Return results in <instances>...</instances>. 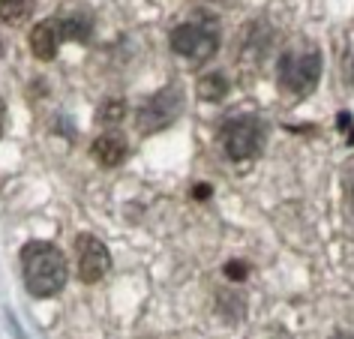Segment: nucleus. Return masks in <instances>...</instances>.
<instances>
[{
    "label": "nucleus",
    "mask_w": 354,
    "mask_h": 339,
    "mask_svg": "<svg viewBox=\"0 0 354 339\" xmlns=\"http://www.w3.org/2000/svg\"><path fill=\"white\" fill-rule=\"evenodd\" d=\"M21 276L33 297H55V294L64 291L69 280L66 258L55 244L30 240L21 249Z\"/></svg>",
    "instance_id": "obj_1"
},
{
    "label": "nucleus",
    "mask_w": 354,
    "mask_h": 339,
    "mask_svg": "<svg viewBox=\"0 0 354 339\" xmlns=\"http://www.w3.org/2000/svg\"><path fill=\"white\" fill-rule=\"evenodd\" d=\"M219 48V21L207 12H192L171 30V51L192 64H205Z\"/></svg>",
    "instance_id": "obj_2"
},
{
    "label": "nucleus",
    "mask_w": 354,
    "mask_h": 339,
    "mask_svg": "<svg viewBox=\"0 0 354 339\" xmlns=\"http://www.w3.org/2000/svg\"><path fill=\"white\" fill-rule=\"evenodd\" d=\"M322 78V51L315 46H297L282 51L279 57V87L295 96H306L315 91Z\"/></svg>",
    "instance_id": "obj_3"
},
{
    "label": "nucleus",
    "mask_w": 354,
    "mask_h": 339,
    "mask_svg": "<svg viewBox=\"0 0 354 339\" xmlns=\"http://www.w3.org/2000/svg\"><path fill=\"white\" fill-rule=\"evenodd\" d=\"M219 141L232 163H250L264 147V127L255 114H237L228 118L219 129Z\"/></svg>",
    "instance_id": "obj_4"
},
{
    "label": "nucleus",
    "mask_w": 354,
    "mask_h": 339,
    "mask_svg": "<svg viewBox=\"0 0 354 339\" xmlns=\"http://www.w3.org/2000/svg\"><path fill=\"white\" fill-rule=\"evenodd\" d=\"M183 109V100H180V93L174 91V87H165V91H159L153 93L150 100H145L138 105V129L145 132V136H150V132H159V129H165V127H171L174 118L180 114Z\"/></svg>",
    "instance_id": "obj_5"
},
{
    "label": "nucleus",
    "mask_w": 354,
    "mask_h": 339,
    "mask_svg": "<svg viewBox=\"0 0 354 339\" xmlns=\"http://www.w3.org/2000/svg\"><path fill=\"white\" fill-rule=\"evenodd\" d=\"M75 255H78V276H82L84 285L100 282L111 267V255L105 244L93 235H78L75 240Z\"/></svg>",
    "instance_id": "obj_6"
},
{
    "label": "nucleus",
    "mask_w": 354,
    "mask_h": 339,
    "mask_svg": "<svg viewBox=\"0 0 354 339\" xmlns=\"http://www.w3.org/2000/svg\"><path fill=\"white\" fill-rule=\"evenodd\" d=\"M91 156L102 168H118L123 159L129 156V145H127V138H123L120 132H105V136H100V138L93 141Z\"/></svg>",
    "instance_id": "obj_7"
},
{
    "label": "nucleus",
    "mask_w": 354,
    "mask_h": 339,
    "mask_svg": "<svg viewBox=\"0 0 354 339\" xmlns=\"http://www.w3.org/2000/svg\"><path fill=\"white\" fill-rule=\"evenodd\" d=\"M60 28H57V19H48V21H39L37 28L30 30V51L37 60H55L57 57V48H60Z\"/></svg>",
    "instance_id": "obj_8"
},
{
    "label": "nucleus",
    "mask_w": 354,
    "mask_h": 339,
    "mask_svg": "<svg viewBox=\"0 0 354 339\" xmlns=\"http://www.w3.org/2000/svg\"><path fill=\"white\" fill-rule=\"evenodd\" d=\"M57 28H60V37L69 42H87L93 33V19L84 12H66L57 19Z\"/></svg>",
    "instance_id": "obj_9"
},
{
    "label": "nucleus",
    "mask_w": 354,
    "mask_h": 339,
    "mask_svg": "<svg viewBox=\"0 0 354 339\" xmlns=\"http://www.w3.org/2000/svg\"><path fill=\"white\" fill-rule=\"evenodd\" d=\"M228 93V78L223 73H207L198 78V96L210 102H219Z\"/></svg>",
    "instance_id": "obj_10"
},
{
    "label": "nucleus",
    "mask_w": 354,
    "mask_h": 339,
    "mask_svg": "<svg viewBox=\"0 0 354 339\" xmlns=\"http://www.w3.org/2000/svg\"><path fill=\"white\" fill-rule=\"evenodd\" d=\"M33 10V0H0V21L21 24Z\"/></svg>",
    "instance_id": "obj_11"
},
{
    "label": "nucleus",
    "mask_w": 354,
    "mask_h": 339,
    "mask_svg": "<svg viewBox=\"0 0 354 339\" xmlns=\"http://www.w3.org/2000/svg\"><path fill=\"white\" fill-rule=\"evenodd\" d=\"M123 114H127L123 100H105L100 105V111H96V120H100L102 127H118V123L123 120Z\"/></svg>",
    "instance_id": "obj_12"
},
{
    "label": "nucleus",
    "mask_w": 354,
    "mask_h": 339,
    "mask_svg": "<svg viewBox=\"0 0 354 339\" xmlns=\"http://www.w3.org/2000/svg\"><path fill=\"white\" fill-rule=\"evenodd\" d=\"M336 123H339V129L345 132V141H348V145H354V123H351V114H348V111H342Z\"/></svg>",
    "instance_id": "obj_13"
},
{
    "label": "nucleus",
    "mask_w": 354,
    "mask_h": 339,
    "mask_svg": "<svg viewBox=\"0 0 354 339\" xmlns=\"http://www.w3.org/2000/svg\"><path fill=\"white\" fill-rule=\"evenodd\" d=\"M246 273H250V271H246V264H241V262L225 264V276H228V280H234V282H241Z\"/></svg>",
    "instance_id": "obj_14"
},
{
    "label": "nucleus",
    "mask_w": 354,
    "mask_h": 339,
    "mask_svg": "<svg viewBox=\"0 0 354 339\" xmlns=\"http://www.w3.org/2000/svg\"><path fill=\"white\" fill-rule=\"evenodd\" d=\"M345 183H348V195H351V204H354V163L348 168V174H345Z\"/></svg>",
    "instance_id": "obj_15"
},
{
    "label": "nucleus",
    "mask_w": 354,
    "mask_h": 339,
    "mask_svg": "<svg viewBox=\"0 0 354 339\" xmlns=\"http://www.w3.org/2000/svg\"><path fill=\"white\" fill-rule=\"evenodd\" d=\"M207 195H210V186L207 183H198L196 186V199H207Z\"/></svg>",
    "instance_id": "obj_16"
},
{
    "label": "nucleus",
    "mask_w": 354,
    "mask_h": 339,
    "mask_svg": "<svg viewBox=\"0 0 354 339\" xmlns=\"http://www.w3.org/2000/svg\"><path fill=\"white\" fill-rule=\"evenodd\" d=\"M348 84L354 87V60H351V66H348Z\"/></svg>",
    "instance_id": "obj_17"
},
{
    "label": "nucleus",
    "mask_w": 354,
    "mask_h": 339,
    "mask_svg": "<svg viewBox=\"0 0 354 339\" xmlns=\"http://www.w3.org/2000/svg\"><path fill=\"white\" fill-rule=\"evenodd\" d=\"M0 127H3V102H0Z\"/></svg>",
    "instance_id": "obj_18"
},
{
    "label": "nucleus",
    "mask_w": 354,
    "mask_h": 339,
    "mask_svg": "<svg viewBox=\"0 0 354 339\" xmlns=\"http://www.w3.org/2000/svg\"><path fill=\"white\" fill-rule=\"evenodd\" d=\"M0 55H3V42H0Z\"/></svg>",
    "instance_id": "obj_19"
}]
</instances>
